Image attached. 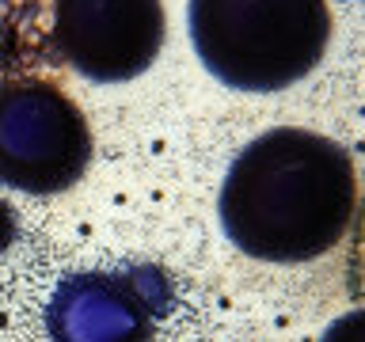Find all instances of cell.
Listing matches in <instances>:
<instances>
[{
    "mask_svg": "<svg viewBox=\"0 0 365 342\" xmlns=\"http://www.w3.org/2000/svg\"><path fill=\"white\" fill-rule=\"evenodd\" d=\"M354 209V160L331 137L297 125L244 145L221 187L225 236L262 262L319 259L342 239Z\"/></svg>",
    "mask_w": 365,
    "mask_h": 342,
    "instance_id": "6da1fadb",
    "label": "cell"
},
{
    "mask_svg": "<svg viewBox=\"0 0 365 342\" xmlns=\"http://www.w3.org/2000/svg\"><path fill=\"white\" fill-rule=\"evenodd\" d=\"M327 38V0H190L194 50L236 91H282L304 80Z\"/></svg>",
    "mask_w": 365,
    "mask_h": 342,
    "instance_id": "7a4b0ae2",
    "label": "cell"
},
{
    "mask_svg": "<svg viewBox=\"0 0 365 342\" xmlns=\"http://www.w3.org/2000/svg\"><path fill=\"white\" fill-rule=\"evenodd\" d=\"M91 164V130L53 80L0 88V182L23 194H61Z\"/></svg>",
    "mask_w": 365,
    "mask_h": 342,
    "instance_id": "3957f363",
    "label": "cell"
},
{
    "mask_svg": "<svg viewBox=\"0 0 365 342\" xmlns=\"http://www.w3.org/2000/svg\"><path fill=\"white\" fill-rule=\"evenodd\" d=\"M171 281L153 266L68 274L46 304L50 342H153Z\"/></svg>",
    "mask_w": 365,
    "mask_h": 342,
    "instance_id": "277c9868",
    "label": "cell"
},
{
    "mask_svg": "<svg viewBox=\"0 0 365 342\" xmlns=\"http://www.w3.org/2000/svg\"><path fill=\"white\" fill-rule=\"evenodd\" d=\"M53 46L68 68L122 84L153 68L164 46L160 0H53Z\"/></svg>",
    "mask_w": 365,
    "mask_h": 342,
    "instance_id": "5b68a950",
    "label": "cell"
},
{
    "mask_svg": "<svg viewBox=\"0 0 365 342\" xmlns=\"http://www.w3.org/2000/svg\"><path fill=\"white\" fill-rule=\"evenodd\" d=\"M350 259H346V281H350V296L358 304H365V202L361 209H354L350 221Z\"/></svg>",
    "mask_w": 365,
    "mask_h": 342,
    "instance_id": "8992f818",
    "label": "cell"
},
{
    "mask_svg": "<svg viewBox=\"0 0 365 342\" xmlns=\"http://www.w3.org/2000/svg\"><path fill=\"white\" fill-rule=\"evenodd\" d=\"M324 342H365V304H358L346 316H339L324 331Z\"/></svg>",
    "mask_w": 365,
    "mask_h": 342,
    "instance_id": "52a82bcc",
    "label": "cell"
},
{
    "mask_svg": "<svg viewBox=\"0 0 365 342\" xmlns=\"http://www.w3.org/2000/svg\"><path fill=\"white\" fill-rule=\"evenodd\" d=\"M11 239H16V213H11V205L0 198V255L11 247Z\"/></svg>",
    "mask_w": 365,
    "mask_h": 342,
    "instance_id": "ba28073f",
    "label": "cell"
}]
</instances>
